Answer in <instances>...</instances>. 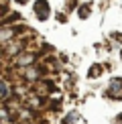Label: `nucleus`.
I'll return each mask as SVG.
<instances>
[{"instance_id":"nucleus-1","label":"nucleus","mask_w":122,"mask_h":124,"mask_svg":"<svg viewBox=\"0 0 122 124\" xmlns=\"http://www.w3.org/2000/svg\"><path fill=\"white\" fill-rule=\"evenodd\" d=\"M35 14H37L39 20H47L49 18V4L45 2V0H37V4H35Z\"/></svg>"},{"instance_id":"nucleus-2","label":"nucleus","mask_w":122,"mask_h":124,"mask_svg":"<svg viewBox=\"0 0 122 124\" xmlns=\"http://www.w3.org/2000/svg\"><path fill=\"white\" fill-rule=\"evenodd\" d=\"M110 96L122 98V79H114V81L110 84Z\"/></svg>"},{"instance_id":"nucleus-3","label":"nucleus","mask_w":122,"mask_h":124,"mask_svg":"<svg viewBox=\"0 0 122 124\" xmlns=\"http://www.w3.org/2000/svg\"><path fill=\"white\" fill-rule=\"evenodd\" d=\"M102 73V67L100 65H94L92 67V71H90V77H96V75H100Z\"/></svg>"},{"instance_id":"nucleus-4","label":"nucleus","mask_w":122,"mask_h":124,"mask_svg":"<svg viewBox=\"0 0 122 124\" xmlns=\"http://www.w3.org/2000/svg\"><path fill=\"white\" fill-rule=\"evenodd\" d=\"M77 14H79L81 18H85V16L90 14V6H84V8H79V10H77Z\"/></svg>"},{"instance_id":"nucleus-5","label":"nucleus","mask_w":122,"mask_h":124,"mask_svg":"<svg viewBox=\"0 0 122 124\" xmlns=\"http://www.w3.org/2000/svg\"><path fill=\"white\" fill-rule=\"evenodd\" d=\"M75 122H77V116H75V114H69V116H67V122H63V124H75Z\"/></svg>"},{"instance_id":"nucleus-6","label":"nucleus","mask_w":122,"mask_h":124,"mask_svg":"<svg viewBox=\"0 0 122 124\" xmlns=\"http://www.w3.org/2000/svg\"><path fill=\"white\" fill-rule=\"evenodd\" d=\"M16 2H18V4H27L29 0H16Z\"/></svg>"}]
</instances>
